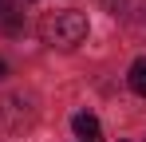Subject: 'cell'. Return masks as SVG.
Segmentation results:
<instances>
[{"mask_svg":"<svg viewBox=\"0 0 146 142\" xmlns=\"http://www.w3.org/2000/svg\"><path fill=\"white\" fill-rule=\"evenodd\" d=\"M87 32H91V24L83 12H48L44 20H40V36H44V44L51 47H79L87 40Z\"/></svg>","mask_w":146,"mask_h":142,"instance_id":"6da1fadb","label":"cell"},{"mask_svg":"<svg viewBox=\"0 0 146 142\" xmlns=\"http://www.w3.org/2000/svg\"><path fill=\"white\" fill-rule=\"evenodd\" d=\"M71 126H75V134H79L83 142H103V126H99L95 115H87V111H83V115L71 118Z\"/></svg>","mask_w":146,"mask_h":142,"instance_id":"7a4b0ae2","label":"cell"},{"mask_svg":"<svg viewBox=\"0 0 146 142\" xmlns=\"http://www.w3.org/2000/svg\"><path fill=\"white\" fill-rule=\"evenodd\" d=\"M126 83H130V91L138 95V99H146V55L130 63V75H126Z\"/></svg>","mask_w":146,"mask_h":142,"instance_id":"3957f363","label":"cell"},{"mask_svg":"<svg viewBox=\"0 0 146 142\" xmlns=\"http://www.w3.org/2000/svg\"><path fill=\"white\" fill-rule=\"evenodd\" d=\"M0 20H4L8 32H16V28H20V20H16V0H0Z\"/></svg>","mask_w":146,"mask_h":142,"instance_id":"277c9868","label":"cell"},{"mask_svg":"<svg viewBox=\"0 0 146 142\" xmlns=\"http://www.w3.org/2000/svg\"><path fill=\"white\" fill-rule=\"evenodd\" d=\"M0 79H8V63L4 59H0Z\"/></svg>","mask_w":146,"mask_h":142,"instance_id":"5b68a950","label":"cell"}]
</instances>
